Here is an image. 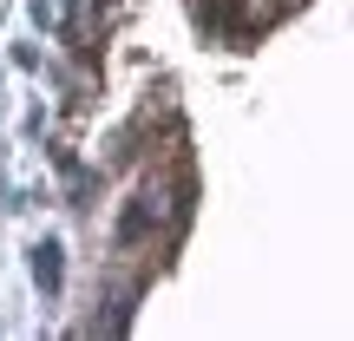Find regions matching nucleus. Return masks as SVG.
Instances as JSON below:
<instances>
[{"mask_svg": "<svg viewBox=\"0 0 354 341\" xmlns=\"http://www.w3.org/2000/svg\"><path fill=\"white\" fill-rule=\"evenodd\" d=\"M59 243H39L33 250V282H39V295H59V276H66V263H59Z\"/></svg>", "mask_w": 354, "mask_h": 341, "instance_id": "1", "label": "nucleus"}, {"mask_svg": "<svg viewBox=\"0 0 354 341\" xmlns=\"http://www.w3.org/2000/svg\"><path fill=\"white\" fill-rule=\"evenodd\" d=\"M151 223H158V210H151V197H145L138 210H125V243H131V237H145Z\"/></svg>", "mask_w": 354, "mask_h": 341, "instance_id": "2", "label": "nucleus"}]
</instances>
